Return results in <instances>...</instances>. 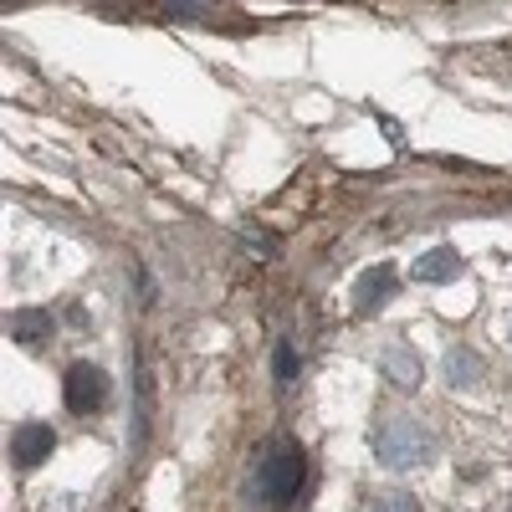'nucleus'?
<instances>
[{"instance_id":"obj_1","label":"nucleus","mask_w":512,"mask_h":512,"mask_svg":"<svg viewBox=\"0 0 512 512\" xmlns=\"http://www.w3.org/2000/svg\"><path fill=\"white\" fill-rule=\"evenodd\" d=\"M374 456L390 466V472H415V466H425L436 456V436H431V425H420L410 415H395V420H379V431H374Z\"/></svg>"},{"instance_id":"obj_2","label":"nucleus","mask_w":512,"mask_h":512,"mask_svg":"<svg viewBox=\"0 0 512 512\" xmlns=\"http://www.w3.org/2000/svg\"><path fill=\"white\" fill-rule=\"evenodd\" d=\"M303 482H308L303 451H297V446H277V451L262 461V472H256V497H262L267 507H287V502H297Z\"/></svg>"},{"instance_id":"obj_3","label":"nucleus","mask_w":512,"mask_h":512,"mask_svg":"<svg viewBox=\"0 0 512 512\" xmlns=\"http://www.w3.org/2000/svg\"><path fill=\"white\" fill-rule=\"evenodd\" d=\"M62 400H67L72 415H98L108 405V374L98 364H88V359H77L67 369V379H62Z\"/></svg>"},{"instance_id":"obj_4","label":"nucleus","mask_w":512,"mask_h":512,"mask_svg":"<svg viewBox=\"0 0 512 512\" xmlns=\"http://www.w3.org/2000/svg\"><path fill=\"white\" fill-rule=\"evenodd\" d=\"M395 287H400V277H395L390 267H364V272L354 277V308H359L364 318L379 313V308L395 297Z\"/></svg>"},{"instance_id":"obj_5","label":"nucleus","mask_w":512,"mask_h":512,"mask_svg":"<svg viewBox=\"0 0 512 512\" xmlns=\"http://www.w3.org/2000/svg\"><path fill=\"white\" fill-rule=\"evenodd\" d=\"M52 446H57V431H52V425H41V420H31V425H21V431H16L11 456H16V466H41V461L52 456Z\"/></svg>"},{"instance_id":"obj_6","label":"nucleus","mask_w":512,"mask_h":512,"mask_svg":"<svg viewBox=\"0 0 512 512\" xmlns=\"http://www.w3.org/2000/svg\"><path fill=\"white\" fill-rule=\"evenodd\" d=\"M379 369H384V379H390V384H400V390H415V384H420V354L410 344H384Z\"/></svg>"},{"instance_id":"obj_7","label":"nucleus","mask_w":512,"mask_h":512,"mask_svg":"<svg viewBox=\"0 0 512 512\" xmlns=\"http://www.w3.org/2000/svg\"><path fill=\"white\" fill-rule=\"evenodd\" d=\"M410 277H415V282H456V277H461V256H456L451 246L425 251V256H415Z\"/></svg>"},{"instance_id":"obj_8","label":"nucleus","mask_w":512,"mask_h":512,"mask_svg":"<svg viewBox=\"0 0 512 512\" xmlns=\"http://www.w3.org/2000/svg\"><path fill=\"white\" fill-rule=\"evenodd\" d=\"M477 374H482V364H477L472 349H451V354H446V379H451V390H472Z\"/></svg>"},{"instance_id":"obj_9","label":"nucleus","mask_w":512,"mask_h":512,"mask_svg":"<svg viewBox=\"0 0 512 512\" xmlns=\"http://www.w3.org/2000/svg\"><path fill=\"white\" fill-rule=\"evenodd\" d=\"M11 333H16V344H41V338L52 333V313H47V308H26V313L11 323Z\"/></svg>"},{"instance_id":"obj_10","label":"nucleus","mask_w":512,"mask_h":512,"mask_svg":"<svg viewBox=\"0 0 512 512\" xmlns=\"http://www.w3.org/2000/svg\"><path fill=\"white\" fill-rule=\"evenodd\" d=\"M369 507H374V512H420V502H415L410 492H390V497H374Z\"/></svg>"},{"instance_id":"obj_11","label":"nucleus","mask_w":512,"mask_h":512,"mask_svg":"<svg viewBox=\"0 0 512 512\" xmlns=\"http://www.w3.org/2000/svg\"><path fill=\"white\" fill-rule=\"evenodd\" d=\"M272 369H277V384H292L297 379V349L292 344H277V364Z\"/></svg>"}]
</instances>
